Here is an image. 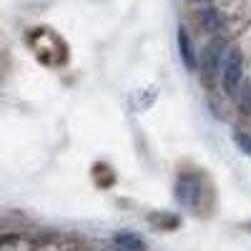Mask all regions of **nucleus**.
Returning <instances> with one entry per match:
<instances>
[{"label": "nucleus", "instance_id": "7", "mask_svg": "<svg viewBox=\"0 0 251 251\" xmlns=\"http://www.w3.org/2000/svg\"><path fill=\"white\" fill-rule=\"evenodd\" d=\"M234 143L239 146V149H241L246 156H251V136H249V133L236 131V133H234Z\"/></svg>", "mask_w": 251, "mask_h": 251}, {"label": "nucleus", "instance_id": "1", "mask_svg": "<svg viewBox=\"0 0 251 251\" xmlns=\"http://www.w3.org/2000/svg\"><path fill=\"white\" fill-rule=\"evenodd\" d=\"M224 86L228 93H239L241 88V73H244V58L239 50H228L226 60H224Z\"/></svg>", "mask_w": 251, "mask_h": 251}, {"label": "nucleus", "instance_id": "2", "mask_svg": "<svg viewBox=\"0 0 251 251\" xmlns=\"http://www.w3.org/2000/svg\"><path fill=\"white\" fill-rule=\"evenodd\" d=\"M201 196V183L196 176H181L176 183V199L183 206H196V199Z\"/></svg>", "mask_w": 251, "mask_h": 251}, {"label": "nucleus", "instance_id": "5", "mask_svg": "<svg viewBox=\"0 0 251 251\" xmlns=\"http://www.w3.org/2000/svg\"><path fill=\"white\" fill-rule=\"evenodd\" d=\"M199 20H201L203 30H208V33H216V30L224 28V20H221V15H219L214 8H203V10L199 13Z\"/></svg>", "mask_w": 251, "mask_h": 251}, {"label": "nucleus", "instance_id": "4", "mask_svg": "<svg viewBox=\"0 0 251 251\" xmlns=\"http://www.w3.org/2000/svg\"><path fill=\"white\" fill-rule=\"evenodd\" d=\"M176 40H178V53L186 63V68H196V53H194V46H191V38H188V30L183 25H178V33H176Z\"/></svg>", "mask_w": 251, "mask_h": 251}, {"label": "nucleus", "instance_id": "6", "mask_svg": "<svg viewBox=\"0 0 251 251\" xmlns=\"http://www.w3.org/2000/svg\"><path fill=\"white\" fill-rule=\"evenodd\" d=\"M116 244H121L123 249H128V251H141L143 249V241L138 236H133V234H118Z\"/></svg>", "mask_w": 251, "mask_h": 251}, {"label": "nucleus", "instance_id": "3", "mask_svg": "<svg viewBox=\"0 0 251 251\" xmlns=\"http://www.w3.org/2000/svg\"><path fill=\"white\" fill-rule=\"evenodd\" d=\"M224 46H226V40H224V38H214L211 43H208V48L203 50V66H206V73H208V75H214V73L219 71ZM221 68H224V66H221Z\"/></svg>", "mask_w": 251, "mask_h": 251}]
</instances>
